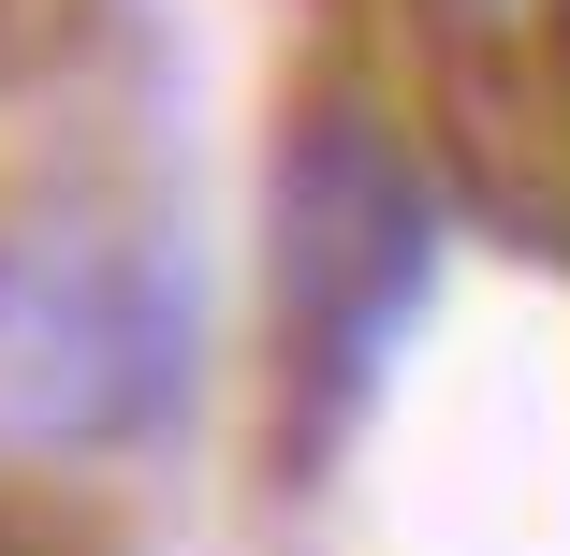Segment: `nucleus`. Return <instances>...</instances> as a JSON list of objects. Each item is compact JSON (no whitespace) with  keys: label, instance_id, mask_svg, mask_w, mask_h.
Here are the masks:
<instances>
[{"label":"nucleus","instance_id":"nucleus-2","mask_svg":"<svg viewBox=\"0 0 570 556\" xmlns=\"http://www.w3.org/2000/svg\"><path fill=\"white\" fill-rule=\"evenodd\" d=\"M176 352H190V308L132 235H102V220L0 235V455L132 439L176 396Z\"/></svg>","mask_w":570,"mask_h":556},{"label":"nucleus","instance_id":"nucleus-1","mask_svg":"<svg viewBox=\"0 0 570 556\" xmlns=\"http://www.w3.org/2000/svg\"><path fill=\"white\" fill-rule=\"evenodd\" d=\"M424 264H439V205H424L395 118L352 88L307 103L293 147H278V352H293L322 425L366 396L395 322L424 308Z\"/></svg>","mask_w":570,"mask_h":556},{"label":"nucleus","instance_id":"nucleus-3","mask_svg":"<svg viewBox=\"0 0 570 556\" xmlns=\"http://www.w3.org/2000/svg\"><path fill=\"white\" fill-rule=\"evenodd\" d=\"M424 30V103L439 162L483 220H512L527 250H570V45L556 0H410Z\"/></svg>","mask_w":570,"mask_h":556}]
</instances>
